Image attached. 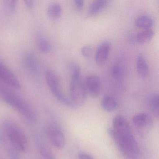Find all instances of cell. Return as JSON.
I'll list each match as a JSON object with an SVG mask.
<instances>
[{
  "instance_id": "6da1fadb",
  "label": "cell",
  "mask_w": 159,
  "mask_h": 159,
  "mask_svg": "<svg viewBox=\"0 0 159 159\" xmlns=\"http://www.w3.org/2000/svg\"><path fill=\"white\" fill-rule=\"evenodd\" d=\"M108 133L125 159H139V147L132 131L117 132L110 128Z\"/></svg>"
},
{
  "instance_id": "7a4b0ae2",
  "label": "cell",
  "mask_w": 159,
  "mask_h": 159,
  "mask_svg": "<svg viewBox=\"0 0 159 159\" xmlns=\"http://www.w3.org/2000/svg\"><path fill=\"white\" fill-rule=\"evenodd\" d=\"M0 96L7 104L20 112L26 119L30 122L36 120L37 115L35 111L19 95L10 89L0 86Z\"/></svg>"
},
{
  "instance_id": "3957f363",
  "label": "cell",
  "mask_w": 159,
  "mask_h": 159,
  "mask_svg": "<svg viewBox=\"0 0 159 159\" xmlns=\"http://www.w3.org/2000/svg\"><path fill=\"white\" fill-rule=\"evenodd\" d=\"M6 134L12 147L17 151L26 152L29 148L26 136L19 126L13 123H7L5 126Z\"/></svg>"
},
{
  "instance_id": "277c9868",
  "label": "cell",
  "mask_w": 159,
  "mask_h": 159,
  "mask_svg": "<svg viewBox=\"0 0 159 159\" xmlns=\"http://www.w3.org/2000/svg\"><path fill=\"white\" fill-rule=\"evenodd\" d=\"M45 79L50 90L57 100L66 106L74 107L70 98H68L61 92L60 80L58 76L54 71L51 70H47L45 73Z\"/></svg>"
},
{
  "instance_id": "5b68a950",
  "label": "cell",
  "mask_w": 159,
  "mask_h": 159,
  "mask_svg": "<svg viewBox=\"0 0 159 159\" xmlns=\"http://www.w3.org/2000/svg\"><path fill=\"white\" fill-rule=\"evenodd\" d=\"M70 92V100L75 107L84 104L87 98V92L81 78L71 79Z\"/></svg>"
},
{
  "instance_id": "8992f818",
  "label": "cell",
  "mask_w": 159,
  "mask_h": 159,
  "mask_svg": "<svg viewBox=\"0 0 159 159\" xmlns=\"http://www.w3.org/2000/svg\"><path fill=\"white\" fill-rule=\"evenodd\" d=\"M47 134L52 145L57 149H61L65 144L64 133L59 126L51 124L47 128Z\"/></svg>"
},
{
  "instance_id": "52a82bcc",
  "label": "cell",
  "mask_w": 159,
  "mask_h": 159,
  "mask_svg": "<svg viewBox=\"0 0 159 159\" xmlns=\"http://www.w3.org/2000/svg\"><path fill=\"white\" fill-rule=\"evenodd\" d=\"M133 122L140 133H146L153 124L152 117L148 113L141 112L133 118Z\"/></svg>"
},
{
  "instance_id": "ba28073f",
  "label": "cell",
  "mask_w": 159,
  "mask_h": 159,
  "mask_svg": "<svg viewBox=\"0 0 159 159\" xmlns=\"http://www.w3.org/2000/svg\"><path fill=\"white\" fill-rule=\"evenodd\" d=\"M0 81L16 89H20L21 84L12 71L5 65L0 63Z\"/></svg>"
},
{
  "instance_id": "9c48e42d",
  "label": "cell",
  "mask_w": 159,
  "mask_h": 159,
  "mask_svg": "<svg viewBox=\"0 0 159 159\" xmlns=\"http://www.w3.org/2000/svg\"><path fill=\"white\" fill-rule=\"evenodd\" d=\"M84 85L87 93L91 96L93 98L98 96L101 90V81L98 76L94 75L87 76Z\"/></svg>"
},
{
  "instance_id": "30bf717a",
  "label": "cell",
  "mask_w": 159,
  "mask_h": 159,
  "mask_svg": "<svg viewBox=\"0 0 159 159\" xmlns=\"http://www.w3.org/2000/svg\"><path fill=\"white\" fill-rule=\"evenodd\" d=\"M111 48V43L109 41L101 43L97 49L96 52L95 62L98 66H104L108 59Z\"/></svg>"
},
{
  "instance_id": "8fae6325",
  "label": "cell",
  "mask_w": 159,
  "mask_h": 159,
  "mask_svg": "<svg viewBox=\"0 0 159 159\" xmlns=\"http://www.w3.org/2000/svg\"><path fill=\"white\" fill-rule=\"evenodd\" d=\"M109 3L107 0H97L93 2L89 6L88 15L90 16L97 15L102 12Z\"/></svg>"
},
{
  "instance_id": "7c38bea8",
  "label": "cell",
  "mask_w": 159,
  "mask_h": 159,
  "mask_svg": "<svg viewBox=\"0 0 159 159\" xmlns=\"http://www.w3.org/2000/svg\"><path fill=\"white\" fill-rule=\"evenodd\" d=\"M136 65L138 75L141 78L146 77L148 72V66L146 58L141 54L137 57Z\"/></svg>"
},
{
  "instance_id": "4fadbf2b",
  "label": "cell",
  "mask_w": 159,
  "mask_h": 159,
  "mask_svg": "<svg viewBox=\"0 0 159 159\" xmlns=\"http://www.w3.org/2000/svg\"><path fill=\"white\" fill-rule=\"evenodd\" d=\"M25 64L28 69L34 74H37L39 70V63L37 57L31 52L26 54L25 57Z\"/></svg>"
},
{
  "instance_id": "5bb4252c",
  "label": "cell",
  "mask_w": 159,
  "mask_h": 159,
  "mask_svg": "<svg viewBox=\"0 0 159 159\" xmlns=\"http://www.w3.org/2000/svg\"><path fill=\"white\" fill-rule=\"evenodd\" d=\"M154 20L148 16L143 15L138 17L135 20V25L138 28L151 29L154 25Z\"/></svg>"
},
{
  "instance_id": "9a60e30c",
  "label": "cell",
  "mask_w": 159,
  "mask_h": 159,
  "mask_svg": "<svg viewBox=\"0 0 159 159\" xmlns=\"http://www.w3.org/2000/svg\"><path fill=\"white\" fill-rule=\"evenodd\" d=\"M146 103L152 113L156 117H159V95L157 94H152L148 96L146 99Z\"/></svg>"
},
{
  "instance_id": "2e32d148",
  "label": "cell",
  "mask_w": 159,
  "mask_h": 159,
  "mask_svg": "<svg viewBox=\"0 0 159 159\" xmlns=\"http://www.w3.org/2000/svg\"><path fill=\"white\" fill-rule=\"evenodd\" d=\"M154 35V32L152 30H145L136 35V42L140 44H145L149 42Z\"/></svg>"
},
{
  "instance_id": "e0dca14e",
  "label": "cell",
  "mask_w": 159,
  "mask_h": 159,
  "mask_svg": "<svg viewBox=\"0 0 159 159\" xmlns=\"http://www.w3.org/2000/svg\"><path fill=\"white\" fill-rule=\"evenodd\" d=\"M118 104L116 99L111 96L105 97L101 100V107L107 111H112L117 107Z\"/></svg>"
},
{
  "instance_id": "ac0fdd59",
  "label": "cell",
  "mask_w": 159,
  "mask_h": 159,
  "mask_svg": "<svg viewBox=\"0 0 159 159\" xmlns=\"http://www.w3.org/2000/svg\"><path fill=\"white\" fill-rule=\"evenodd\" d=\"M62 7L60 4L56 2L51 3L47 9L48 16L53 20L58 19L62 14Z\"/></svg>"
},
{
  "instance_id": "d6986e66",
  "label": "cell",
  "mask_w": 159,
  "mask_h": 159,
  "mask_svg": "<svg viewBox=\"0 0 159 159\" xmlns=\"http://www.w3.org/2000/svg\"><path fill=\"white\" fill-rule=\"evenodd\" d=\"M124 64L122 61H116L113 64L112 66V73L113 77L116 79H121L124 74L125 72Z\"/></svg>"
},
{
  "instance_id": "ffe728a7",
  "label": "cell",
  "mask_w": 159,
  "mask_h": 159,
  "mask_svg": "<svg viewBox=\"0 0 159 159\" xmlns=\"http://www.w3.org/2000/svg\"><path fill=\"white\" fill-rule=\"evenodd\" d=\"M38 45L39 50L42 53H47L52 51V45L45 38H41L39 39L38 40Z\"/></svg>"
},
{
  "instance_id": "44dd1931",
  "label": "cell",
  "mask_w": 159,
  "mask_h": 159,
  "mask_svg": "<svg viewBox=\"0 0 159 159\" xmlns=\"http://www.w3.org/2000/svg\"><path fill=\"white\" fill-rule=\"evenodd\" d=\"M69 71L70 79L81 78V69L77 63L72 62L70 64Z\"/></svg>"
},
{
  "instance_id": "7402d4cb",
  "label": "cell",
  "mask_w": 159,
  "mask_h": 159,
  "mask_svg": "<svg viewBox=\"0 0 159 159\" xmlns=\"http://www.w3.org/2000/svg\"><path fill=\"white\" fill-rule=\"evenodd\" d=\"M39 152L43 159H56L50 149L46 145L42 144L40 145Z\"/></svg>"
},
{
  "instance_id": "603a6c76",
  "label": "cell",
  "mask_w": 159,
  "mask_h": 159,
  "mask_svg": "<svg viewBox=\"0 0 159 159\" xmlns=\"http://www.w3.org/2000/svg\"><path fill=\"white\" fill-rule=\"evenodd\" d=\"M16 1H3V6L6 11L9 13H12L16 10L17 7Z\"/></svg>"
},
{
  "instance_id": "cb8c5ba5",
  "label": "cell",
  "mask_w": 159,
  "mask_h": 159,
  "mask_svg": "<svg viewBox=\"0 0 159 159\" xmlns=\"http://www.w3.org/2000/svg\"><path fill=\"white\" fill-rule=\"evenodd\" d=\"M81 52L84 57L89 58L91 57L93 53V48L90 45H85L82 48Z\"/></svg>"
},
{
  "instance_id": "d4e9b609",
  "label": "cell",
  "mask_w": 159,
  "mask_h": 159,
  "mask_svg": "<svg viewBox=\"0 0 159 159\" xmlns=\"http://www.w3.org/2000/svg\"><path fill=\"white\" fill-rule=\"evenodd\" d=\"M9 159H20V156L17 151L14 148L11 149L8 151Z\"/></svg>"
},
{
  "instance_id": "484cf974",
  "label": "cell",
  "mask_w": 159,
  "mask_h": 159,
  "mask_svg": "<svg viewBox=\"0 0 159 159\" xmlns=\"http://www.w3.org/2000/svg\"><path fill=\"white\" fill-rule=\"evenodd\" d=\"M73 2L76 10L79 11H81L84 6V2L83 0H74Z\"/></svg>"
},
{
  "instance_id": "4316f807",
  "label": "cell",
  "mask_w": 159,
  "mask_h": 159,
  "mask_svg": "<svg viewBox=\"0 0 159 159\" xmlns=\"http://www.w3.org/2000/svg\"><path fill=\"white\" fill-rule=\"evenodd\" d=\"M79 159H94L92 155L85 152H80L79 154Z\"/></svg>"
},
{
  "instance_id": "83f0119b",
  "label": "cell",
  "mask_w": 159,
  "mask_h": 159,
  "mask_svg": "<svg viewBox=\"0 0 159 159\" xmlns=\"http://www.w3.org/2000/svg\"><path fill=\"white\" fill-rule=\"evenodd\" d=\"M25 4L26 6L28 9L29 10H31L33 9V2L32 1H30V0H26L25 1Z\"/></svg>"
}]
</instances>
